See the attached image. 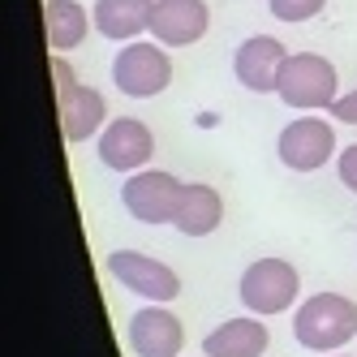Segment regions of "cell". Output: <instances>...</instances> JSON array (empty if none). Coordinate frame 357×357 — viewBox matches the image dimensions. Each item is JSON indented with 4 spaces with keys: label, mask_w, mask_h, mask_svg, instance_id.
Returning <instances> with one entry per match:
<instances>
[{
    "label": "cell",
    "mask_w": 357,
    "mask_h": 357,
    "mask_svg": "<svg viewBox=\"0 0 357 357\" xmlns=\"http://www.w3.org/2000/svg\"><path fill=\"white\" fill-rule=\"evenodd\" d=\"M95 26L91 9L82 5V0H47L43 5V31H47V47L52 52H73V47H82L86 35Z\"/></svg>",
    "instance_id": "2e32d148"
},
{
    "label": "cell",
    "mask_w": 357,
    "mask_h": 357,
    "mask_svg": "<svg viewBox=\"0 0 357 357\" xmlns=\"http://www.w3.org/2000/svg\"><path fill=\"white\" fill-rule=\"evenodd\" d=\"M336 176H340V185L349 194H357V142L353 146H340V155H336Z\"/></svg>",
    "instance_id": "ac0fdd59"
},
{
    "label": "cell",
    "mask_w": 357,
    "mask_h": 357,
    "mask_svg": "<svg viewBox=\"0 0 357 357\" xmlns=\"http://www.w3.org/2000/svg\"><path fill=\"white\" fill-rule=\"evenodd\" d=\"M181 190H185L181 176H172L164 168H142V172L125 176L121 207L130 211L138 224H172L176 202H181Z\"/></svg>",
    "instance_id": "5b68a950"
},
{
    "label": "cell",
    "mask_w": 357,
    "mask_h": 357,
    "mask_svg": "<svg viewBox=\"0 0 357 357\" xmlns=\"http://www.w3.org/2000/svg\"><path fill=\"white\" fill-rule=\"evenodd\" d=\"M271 344L267 323L259 314H241V319H224L211 336H202V357H263Z\"/></svg>",
    "instance_id": "7c38bea8"
},
{
    "label": "cell",
    "mask_w": 357,
    "mask_h": 357,
    "mask_svg": "<svg viewBox=\"0 0 357 357\" xmlns=\"http://www.w3.org/2000/svg\"><path fill=\"white\" fill-rule=\"evenodd\" d=\"M52 78H56V95H61V91H73V86H78V73H73V65H69L61 52H52Z\"/></svg>",
    "instance_id": "d6986e66"
},
{
    "label": "cell",
    "mask_w": 357,
    "mask_h": 357,
    "mask_svg": "<svg viewBox=\"0 0 357 357\" xmlns=\"http://www.w3.org/2000/svg\"><path fill=\"white\" fill-rule=\"evenodd\" d=\"M275 155L293 172H319L336 160V125L323 116H297L275 138Z\"/></svg>",
    "instance_id": "8992f818"
},
{
    "label": "cell",
    "mask_w": 357,
    "mask_h": 357,
    "mask_svg": "<svg viewBox=\"0 0 357 357\" xmlns=\"http://www.w3.org/2000/svg\"><path fill=\"white\" fill-rule=\"evenodd\" d=\"M220 224H224L220 190L207 185V181H185L181 202H176V215H172V228L181 237H211Z\"/></svg>",
    "instance_id": "4fadbf2b"
},
{
    "label": "cell",
    "mask_w": 357,
    "mask_h": 357,
    "mask_svg": "<svg viewBox=\"0 0 357 357\" xmlns=\"http://www.w3.org/2000/svg\"><path fill=\"white\" fill-rule=\"evenodd\" d=\"M56 112H61V134L65 142H86L99 134V125H108V104L95 86H73L56 95Z\"/></svg>",
    "instance_id": "5bb4252c"
},
{
    "label": "cell",
    "mask_w": 357,
    "mask_h": 357,
    "mask_svg": "<svg viewBox=\"0 0 357 357\" xmlns=\"http://www.w3.org/2000/svg\"><path fill=\"white\" fill-rule=\"evenodd\" d=\"M293 336L310 353H336L357 336V301L344 293H314L293 310Z\"/></svg>",
    "instance_id": "6da1fadb"
},
{
    "label": "cell",
    "mask_w": 357,
    "mask_h": 357,
    "mask_svg": "<svg viewBox=\"0 0 357 357\" xmlns=\"http://www.w3.org/2000/svg\"><path fill=\"white\" fill-rule=\"evenodd\" d=\"M155 155V134L138 116H112L99 134V164L112 172H142Z\"/></svg>",
    "instance_id": "ba28073f"
},
{
    "label": "cell",
    "mask_w": 357,
    "mask_h": 357,
    "mask_svg": "<svg viewBox=\"0 0 357 357\" xmlns=\"http://www.w3.org/2000/svg\"><path fill=\"white\" fill-rule=\"evenodd\" d=\"M108 275L121 289H130V293L155 301V305H172L181 297V275H176L168 263L142 254V250H112L108 254Z\"/></svg>",
    "instance_id": "52a82bcc"
},
{
    "label": "cell",
    "mask_w": 357,
    "mask_h": 357,
    "mask_svg": "<svg viewBox=\"0 0 357 357\" xmlns=\"http://www.w3.org/2000/svg\"><path fill=\"white\" fill-rule=\"evenodd\" d=\"M237 293H241V301H245V310L259 314V319L284 314V310H293V305H297L301 275H297V267H293L289 259H275V254H271V259H254V263L241 271Z\"/></svg>",
    "instance_id": "3957f363"
},
{
    "label": "cell",
    "mask_w": 357,
    "mask_h": 357,
    "mask_svg": "<svg viewBox=\"0 0 357 357\" xmlns=\"http://www.w3.org/2000/svg\"><path fill=\"white\" fill-rule=\"evenodd\" d=\"M327 116H336L340 125H357V91H349V95H340L336 104L327 108Z\"/></svg>",
    "instance_id": "ffe728a7"
},
{
    "label": "cell",
    "mask_w": 357,
    "mask_h": 357,
    "mask_svg": "<svg viewBox=\"0 0 357 357\" xmlns=\"http://www.w3.org/2000/svg\"><path fill=\"white\" fill-rule=\"evenodd\" d=\"M289 52L275 35H250L245 43H237L233 52V73L237 82L254 95H271L280 86V69H284Z\"/></svg>",
    "instance_id": "30bf717a"
},
{
    "label": "cell",
    "mask_w": 357,
    "mask_h": 357,
    "mask_svg": "<svg viewBox=\"0 0 357 357\" xmlns=\"http://www.w3.org/2000/svg\"><path fill=\"white\" fill-rule=\"evenodd\" d=\"M207 26H211L207 0H155V13H151V35L164 47H190L207 35Z\"/></svg>",
    "instance_id": "8fae6325"
},
{
    "label": "cell",
    "mask_w": 357,
    "mask_h": 357,
    "mask_svg": "<svg viewBox=\"0 0 357 357\" xmlns=\"http://www.w3.org/2000/svg\"><path fill=\"white\" fill-rule=\"evenodd\" d=\"M130 349L134 357H181L185 349V323L168 305H142L130 319Z\"/></svg>",
    "instance_id": "9c48e42d"
},
{
    "label": "cell",
    "mask_w": 357,
    "mask_h": 357,
    "mask_svg": "<svg viewBox=\"0 0 357 357\" xmlns=\"http://www.w3.org/2000/svg\"><path fill=\"white\" fill-rule=\"evenodd\" d=\"M275 95H280V104H289L297 112H327L340 99V73L319 52H297L280 69Z\"/></svg>",
    "instance_id": "7a4b0ae2"
},
{
    "label": "cell",
    "mask_w": 357,
    "mask_h": 357,
    "mask_svg": "<svg viewBox=\"0 0 357 357\" xmlns=\"http://www.w3.org/2000/svg\"><path fill=\"white\" fill-rule=\"evenodd\" d=\"M151 13H155V0H95V31L112 39V43H134L151 31Z\"/></svg>",
    "instance_id": "9a60e30c"
},
{
    "label": "cell",
    "mask_w": 357,
    "mask_h": 357,
    "mask_svg": "<svg viewBox=\"0 0 357 357\" xmlns=\"http://www.w3.org/2000/svg\"><path fill=\"white\" fill-rule=\"evenodd\" d=\"M267 9H271V17H280V22H310V17H319L323 9H327V0H267Z\"/></svg>",
    "instance_id": "e0dca14e"
},
{
    "label": "cell",
    "mask_w": 357,
    "mask_h": 357,
    "mask_svg": "<svg viewBox=\"0 0 357 357\" xmlns=\"http://www.w3.org/2000/svg\"><path fill=\"white\" fill-rule=\"evenodd\" d=\"M112 82L121 95H130V99H155L172 86V61L164 52V43L155 39H134V43H125L116 61H112Z\"/></svg>",
    "instance_id": "277c9868"
}]
</instances>
